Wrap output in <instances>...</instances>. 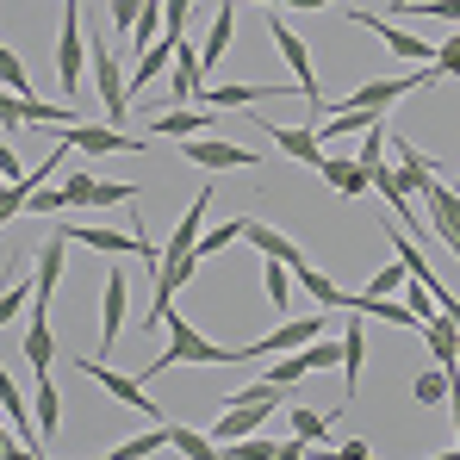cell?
Instances as JSON below:
<instances>
[{
    "instance_id": "9",
    "label": "cell",
    "mask_w": 460,
    "mask_h": 460,
    "mask_svg": "<svg viewBox=\"0 0 460 460\" xmlns=\"http://www.w3.org/2000/svg\"><path fill=\"white\" fill-rule=\"evenodd\" d=\"M181 155L193 162V168H261L255 150H243V144H225V137H212V131H199V137H181Z\"/></svg>"
},
{
    "instance_id": "32",
    "label": "cell",
    "mask_w": 460,
    "mask_h": 460,
    "mask_svg": "<svg viewBox=\"0 0 460 460\" xmlns=\"http://www.w3.org/2000/svg\"><path fill=\"white\" fill-rule=\"evenodd\" d=\"M261 287H268V299H274V311H287V299H293V274H287V261L261 255Z\"/></svg>"
},
{
    "instance_id": "19",
    "label": "cell",
    "mask_w": 460,
    "mask_h": 460,
    "mask_svg": "<svg viewBox=\"0 0 460 460\" xmlns=\"http://www.w3.org/2000/svg\"><path fill=\"white\" fill-rule=\"evenodd\" d=\"M392 150H398V187H404V193H423V187L442 174V162H429L423 150H411V137H392Z\"/></svg>"
},
{
    "instance_id": "18",
    "label": "cell",
    "mask_w": 460,
    "mask_h": 460,
    "mask_svg": "<svg viewBox=\"0 0 460 460\" xmlns=\"http://www.w3.org/2000/svg\"><path fill=\"white\" fill-rule=\"evenodd\" d=\"M243 243H255L261 255H274V261H287V268H299V261H305V249H299L287 230H274L268 218H243Z\"/></svg>"
},
{
    "instance_id": "26",
    "label": "cell",
    "mask_w": 460,
    "mask_h": 460,
    "mask_svg": "<svg viewBox=\"0 0 460 460\" xmlns=\"http://www.w3.org/2000/svg\"><path fill=\"white\" fill-rule=\"evenodd\" d=\"M230 31H236V0H218V13H212V31H206V44H199V63H206V69H218V63H225Z\"/></svg>"
},
{
    "instance_id": "34",
    "label": "cell",
    "mask_w": 460,
    "mask_h": 460,
    "mask_svg": "<svg viewBox=\"0 0 460 460\" xmlns=\"http://www.w3.org/2000/svg\"><path fill=\"white\" fill-rule=\"evenodd\" d=\"M293 417V436H305V442H330V417L323 411H287ZM336 448V442H330Z\"/></svg>"
},
{
    "instance_id": "37",
    "label": "cell",
    "mask_w": 460,
    "mask_h": 460,
    "mask_svg": "<svg viewBox=\"0 0 460 460\" xmlns=\"http://www.w3.org/2000/svg\"><path fill=\"white\" fill-rule=\"evenodd\" d=\"M0 81H6L13 93H31V75H25V63H19V50H6V44H0Z\"/></svg>"
},
{
    "instance_id": "42",
    "label": "cell",
    "mask_w": 460,
    "mask_h": 460,
    "mask_svg": "<svg viewBox=\"0 0 460 460\" xmlns=\"http://www.w3.org/2000/svg\"><path fill=\"white\" fill-rule=\"evenodd\" d=\"M361 162H367V168H374V162H385V125H380V119L367 125V144H361Z\"/></svg>"
},
{
    "instance_id": "27",
    "label": "cell",
    "mask_w": 460,
    "mask_h": 460,
    "mask_svg": "<svg viewBox=\"0 0 460 460\" xmlns=\"http://www.w3.org/2000/svg\"><path fill=\"white\" fill-rule=\"evenodd\" d=\"M293 280L311 293V305H317V311H342V305H349V293H342L323 268H311V261H299V268H293Z\"/></svg>"
},
{
    "instance_id": "12",
    "label": "cell",
    "mask_w": 460,
    "mask_h": 460,
    "mask_svg": "<svg viewBox=\"0 0 460 460\" xmlns=\"http://www.w3.org/2000/svg\"><path fill=\"white\" fill-rule=\"evenodd\" d=\"M349 19H361V25H367V31L380 38V44L392 50V57H404V63H436V50H429L423 38H411V31H398L392 19H374V13H361V0L349 6Z\"/></svg>"
},
{
    "instance_id": "38",
    "label": "cell",
    "mask_w": 460,
    "mask_h": 460,
    "mask_svg": "<svg viewBox=\"0 0 460 460\" xmlns=\"http://www.w3.org/2000/svg\"><path fill=\"white\" fill-rule=\"evenodd\" d=\"M137 187L131 181H93V206H131Z\"/></svg>"
},
{
    "instance_id": "4",
    "label": "cell",
    "mask_w": 460,
    "mask_h": 460,
    "mask_svg": "<svg viewBox=\"0 0 460 460\" xmlns=\"http://www.w3.org/2000/svg\"><path fill=\"white\" fill-rule=\"evenodd\" d=\"M268 38H274V50L287 57V69H293V87H299V100H311V112H323V93H317V63H311V44L287 25V19H268Z\"/></svg>"
},
{
    "instance_id": "3",
    "label": "cell",
    "mask_w": 460,
    "mask_h": 460,
    "mask_svg": "<svg viewBox=\"0 0 460 460\" xmlns=\"http://www.w3.org/2000/svg\"><path fill=\"white\" fill-rule=\"evenodd\" d=\"M87 69L100 75V100H106V119H112V125L137 119V112H131V87H125V69L112 63V38H87Z\"/></svg>"
},
{
    "instance_id": "41",
    "label": "cell",
    "mask_w": 460,
    "mask_h": 460,
    "mask_svg": "<svg viewBox=\"0 0 460 460\" xmlns=\"http://www.w3.org/2000/svg\"><path fill=\"white\" fill-rule=\"evenodd\" d=\"M436 75H455L460 81V31L442 44V50H436Z\"/></svg>"
},
{
    "instance_id": "25",
    "label": "cell",
    "mask_w": 460,
    "mask_h": 460,
    "mask_svg": "<svg viewBox=\"0 0 460 460\" xmlns=\"http://www.w3.org/2000/svg\"><path fill=\"white\" fill-rule=\"evenodd\" d=\"M199 69H206L199 63V44L181 38V50H174V100H206V75Z\"/></svg>"
},
{
    "instance_id": "47",
    "label": "cell",
    "mask_w": 460,
    "mask_h": 460,
    "mask_svg": "<svg viewBox=\"0 0 460 460\" xmlns=\"http://www.w3.org/2000/svg\"><path fill=\"white\" fill-rule=\"evenodd\" d=\"M261 6H274V0H261Z\"/></svg>"
},
{
    "instance_id": "39",
    "label": "cell",
    "mask_w": 460,
    "mask_h": 460,
    "mask_svg": "<svg viewBox=\"0 0 460 460\" xmlns=\"http://www.w3.org/2000/svg\"><path fill=\"white\" fill-rule=\"evenodd\" d=\"M144 6H150V0H112V6H106V25L125 38V31L137 25V13H144Z\"/></svg>"
},
{
    "instance_id": "43",
    "label": "cell",
    "mask_w": 460,
    "mask_h": 460,
    "mask_svg": "<svg viewBox=\"0 0 460 460\" xmlns=\"http://www.w3.org/2000/svg\"><path fill=\"white\" fill-rule=\"evenodd\" d=\"M187 6H193V0H168V6H162V13H168V25H162L168 38H187Z\"/></svg>"
},
{
    "instance_id": "15",
    "label": "cell",
    "mask_w": 460,
    "mask_h": 460,
    "mask_svg": "<svg viewBox=\"0 0 460 460\" xmlns=\"http://www.w3.org/2000/svg\"><path fill=\"white\" fill-rule=\"evenodd\" d=\"M137 119H144V131H150V137H174V144H181V137L212 131V112H193V106H174V112H162V106H155V112H137Z\"/></svg>"
},
{
    "instance_id": "13",
    "label": "cell",
    "mask_w": 460,
    "mask_h": 460,
    "mask_svg": "<svg viewBox=\"0 0 460 460\" xmlns=\"http://www.w3.org/2000/svg\"><path fill=\"white\" fill-rule=\"evenodd\" d=\"M268 417H274V398H236L225 417L212 423V442L225 448V442H236V436H255V429H261Z\"/></svg>"
},
{
    "instance_id": "16",
    "label": "cell",
    "mask_w": 460,
    "mask_h": 460,
    "mask_svg": "<svg viewBox=\"0 0 460 460\" xmlns=\"http://www.w3.org/2000/svg\"><path fill=\"white\" fill-rule=\"evenodd\" d=\"M255 125H261V131H268L280 150L293 155V162H305V168H323V137H317L311 125H274V119H255Z\"/></svg>"
},
{
    "instance_id": "29",
    "label": "cell",
    "mask_w": 460,
    "mask_h": 460,
    "mask_svg": "<svg viewBox=\"0 0 460 460\" xmlns=\"http://www.w3.org/2000/svg\"><path fill=\"white\" fill-rule=\"evenodd\" d=\"M168 455L212 460V455H218V442H212V436H199V429H187V423H168Z\"/></svg>"
},
{
    "instance_id": "17",
    "label": "cell",
    "mask_w": 460,
    "mask_h": 460,
    "mask_svg": "<svg viewBox=\"0 0 460 460\" xmlns=\"http://www.w3.org/2000/svg\"><path fill=\"white\" fill-rule=\"evenodd\" d=\"M280 93H299V87H255V81H230V87H206V106L218 112H249V106H268Z\"/></svg>"
},
{
    "instance_id": "11",
    "label": "cell",
    "mask_w": 460,
    "mask_h": 460,
    "mask_svg": "<svg viewBox=\"0 0 460 460\" xmlns=\"http://www.w3.org/2000/svg\"><path fill=\"white\" fill-rule=\"evenodd\" d=\"M63 249H69V230H50L44 249H38V261H31V299H38V311H50V293L63 280Z\"/></svg>"
},
{
    "instance_id": "20",
    "label": "cell",
    "mask_w": 460,
    "mask_h": 460,
    "mask_svg": "<svg viewBox=\"0 0 460 460\" xmlns=\"http://www.w3.org/2000/svg\"><path fill=\"white\" fill-rule=\"evenodd\" d=\"M317 174H323L336 193H349V199L374 187V174H367V162H361V155H323V168H317Z\"/></svg>"
},
{
    "instance_id": "28",
    "label": "cell",
    "mask_w": 460,
    "mask_h": 460,
    "mask_svg": "<svg viewBox=\"0 0 460 460\" xmlns=\"http://www.w3.org/2000/svg\"><path fill=\"white\" fill-rule=\"evenodd\" d=\"M19 349H25L31 374L57 361V330H50V311H31V330H25V342H19Z\"/></svg>"
},
{
    "instance_id": "6",
    "label": "cell",
    "mask_w": 460,
    "mask_h": 460,
    "mask_svg": "<svg viewBox=\"0 0 460 460\" xmlns=\"http://www.w3.org/2000/svg\"><path fill=\"white\" fill-rule=\"evenodd\" d=\"M63 137L75 144V155H137L144 150V137H131L125 125H63Z\"/></svg>"
},
{
    "instance_id": "24",
    "label": "cell",
    "mask_w": 460,
    "mask_h": 460,
    "mask_svg": "<svg viewBox=\"0 0 460 460\" xmlns=\"http://www.w3.org/2000/svg\"><path fill=\"white\" fill-rule=\"evenodd\" d=\"M361 361H367V336H361V311H355L342 330V398L361 392Z\"/></svg>"
},
{
    "instance_id": "31",
    "label": "cell",
    "mask_w": 460,
    "mask_h": 460,
    "mask_svg": "<svg viewBox=\"0 0 460 460\" xmlns=\"http://www.w3.org/2000/svg\"><path fill=\"white\" fill-rule=\"evenodd\" d=\"M230 243H243V218H225V225H212V230H199V261H212V255H225Z\"/></svg>"
},
{
    "instance_id": "23",
    "label": "cell",
    "mask_w": 460,
    "mask_h": 460,
    "mask_svg": "<svg viewBox=\"0 0 460 460\" xmlns=\"http://www.w3.org/2000/svg\"><path fill=\"white\" fill-rule=\"evenodd\" d=\"M423 342H429V355H436L442 367H460V330L442 305H436V317H423Z\"/></svg>"
},
{
    "instance_id": "14",
    "label": "cell",
    "mask_w": 460,
    "mask_h": 460,
    "mask_svg": "<svg viewBox=\"0 0 460 460\" xmlns=\"http://www.w3.org/2000/svg\"><path fill=\"white\" fill-rule=\"evenodd\" d=\"M81 374H87L93 385H106V392H112L119 404H131L137 417H162V411H155L150 398H144V380H131V374H112L106 361H81Z\"/></svg>"
},
{
    "instance_id": "21",
    "label": "cell",
    "mask_w": 460,
    "mask_h": 460,
    "mask_svg": "<svg viewBox=\"0 0 460 460\" xmlns=\"http://www.w3.org/2000/svg\"><path fill=\"white\" fill-rule=\"evenodd\" d=\"M31 417H38V436L44 448L57 442V423H63V392L50 385V367H38V392H31Z\"/></svg>"
},
{
    "instance_id": "2",
    "label": "cell",
    "mask_w": 460,
    "mask_h": 460,
    "mask_svg": "<svg viewBox=\"0 0 460 460\" xmlns=\"http://www.w3.org/2000/svg\"><path fill=\"white\" fill-rule=\"evenodd\" d=\"M206 212H212V187H199L193 193V206L174 218V230H168V249H162V268H155V305H168L193 274H199V225H206Z\"/></svg>"
},
{
    "instance_id": "44",
    "label": "cell",
    "mask_w": 460,
    "mask_h": 460,
    "mask_svg": "<svg viewBox=\"0 0 460 460\" xmlns=\"http://www.w3.org/2000/svg\"><path fill=\"white\" fill-rule=\"evenodd\" d=\"M0 174H6V181H19V174H25V168H19V155H13V144H0Z\"/></svg>"
},
{
    "instance_id": "7",
    "label": "cell",
    "mask_w": 460,
    "mask_h": 460,
    "mask_svg": "<svg viewBox=\"0 0 460 460\" xmlns=\"http://www.w3.org/2000/svg\"><path fill=\"white\" fill-rule=\"evenodd\" d=\"M81 63H87V44H81V0H63V38H57V81H63V100L81 87Z\"/></svg>"
},
{
    "instance_id": "10",
    "label": "cell",
    "mask_w": 460,
    "mask_h": 460,
    "mask_svg": "<svg viewBox=\"0 0 460 460\" xmlns=\"http://www.w3.org/2000/svg\"><path fill=\"white\" fill-rule=\"evenodd\" d=\"M0 411H6V423H13V436L25 442V455H44V436H38V417H31V404H25V392L13 385V367L0 361Z\"/></svg>"
},
{
    "instance_id": "33",
    "label": "cell",
    "mask_w": 460,
    "mask_h": 460,
    "mask_svg": "<svg viewBox=\"0 0 460 460\" xmlns=\"http://www.w3.org/2000/svg\"><path fill=\"white\" fill-rule=\"evenodd\" d=\"M411 398H417V404H442V398H448V367L436 361L429 374H417V385H411Z\"/></svg>"
},
{
    "instance_id": "30",
    "label": "cell",
    "mask_w": 460,
    "mask_h": 460,
    "mask_svg": "<svg viewBox=\"0 0 460 460\" xmlns=\"http://www.w3.org/2000/svg\"><path fill=\"white\" fill-rule=\"evenodd\" d=\"M112 455H119V460H150V455H168V423H155V429H144V436L119 442Z\"/></svg>"
},
{
    "instance_id": "1",
    "label": "cell",
    "mask_w": 460,
    "mask_h": 460,
    "mask_svg": "<svg viewBox=\"0 0 460 460\" xmlns=\"http://www.w3.org/2000/svg\"><path fill=\"white\" fill-rule=\"evenodd\" d=\"M150 323H168V349H162V361L137 367V380H155V374H168V367H225V361H236V349L212 342L206 330H193V317H181L174 299H168V305H150Z\"/></svg>"
},
{
    "instance_id": "35",
    "label": "cell",
    "mask_w": 460,
    "mask_h": 460,
    "mask_svg": "<svg viewBox=\"0 0 460 460\" xmlns=\"http://www.w3.org/2000/svg\"><path fill=\"white\" fill-rule=\"evenodd\" d=\"M162 19H168L162 0H150V6L137 13V25H131V44H137V50H150V44H155V25H162Z\"/></svg>"
},
{
    "instance_id": "22",
    "label": "cell",
    "mask_w": 460,
    "mask_h": 460,
    "mask_svg": "<svg viewBox=\"0 0 460 460\" xmlns=\"http://www.w3.org/2000/svg\"><path fill=\"white\" fill-rule=\"evenodd\" d=\"M100 349H112L119 342V330H125V268H112L106 274V293H100Z\"/></svg>"
},
{
    "instance_id": "40",
    "label": "cell",
    "mask_w": 460,
    "mask_h": 460,
    "mask_svg": "<svg viewBox=\"0 0 460 460\" xmlns=\"http://www.w3.org/2000/svg\"><path fill=\"white\" fill-rule=\"evenodd\" d=\"M25 293H31V274H19L6 293H0V323H13L19 317V305H25Z\"/></svg>"
},
{
    "instance_id": "45",
    "label": "cell",
    "mask_w": 460,
    "mask_h": 460,
    "mask_svg": "<svg viewBox=\"0 0 460 460\" xmlns=\"http://www.w3.org/2000/svg\"><path fill=\"white\" fill-rule=\"evenodd\" d=\"M13 455H25V442L6 436V411H0V460H13Z\"/></svg>"
},
{
    "instance_id": "8",
    "label": "cell",
    "mask_w": 460,
    "mask_h": 460,
    "mask_svg": "<svg viewBox=\"0 0 460 460\" xmlns=\"http://www.w3.org/2000/svg\"><path fill=\"white\" fill-rule=\"evenodd\" d=\"M417 199H423V218H429V230H436V236H442V243L460 255V193L442 181V174H436V181H429Z\"/></svg>"
},
{
    "instance_id": "46",
    "label": "cell",
    "mask_w": 460,
    "mask_h": 460,
    "mask_svg": "<svg viewBox=\"0 0 460 460\" xmlns=\"http://www.w3.org/2000/svg\"><path fill=\"white\" fill-rule=\"evenodd\" d=\"M280 13H317V6H330V0H274Z\"/></svg>"
},
{
    "instance_id": "36",
    "label": "cell",
    "mask_w": 460,
    "mask_h": 460,
    "mask_svg": "<svg viewBox=\"0 0 460 460\" xmlns=\"http://www.w3.org/2000/svg\"><path fill=\"white\" fill-rule=\"evenodd\" d=\"M398 13H423V19H460V0H392Z\"/></svg>"
},
{
    "instance_id": "5",
    "label": "cell",
    "mask_w": 460,
    "mask_h": 460,
    "mask_svg": "<svg viewBox=\"0 0 460 460\" xmlns=\"http://www.w3.org/2000/svg\"><path fill=\"white\" fill-rule=\"evenodd\" d=\"M323 323H330V317H317V311H311V317H287V323H274L261 342H243V349H236V361H268V355H287V349H299V342H311V336H323Z\"/></svg>"
}]
</instances>
